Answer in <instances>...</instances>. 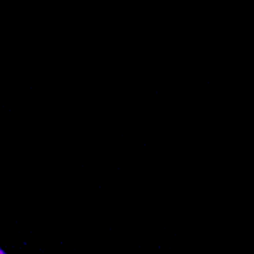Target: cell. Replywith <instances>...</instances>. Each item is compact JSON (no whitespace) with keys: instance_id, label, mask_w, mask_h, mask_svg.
<instances>
[{"instance_id":"obj_1","label":"cell","mask_w":254,"mask_h":254,"mask_svg":"<svg viewBox=\"0 0 254 254\" xmlns=\"http://www.w3.org/2000/svg\"><path fill=\"white\" fill-rule=\"evenodd\" d=\"M0 254H5V252H4V250L1 249V248H0Z\"/></svg>"}]
</instances>
